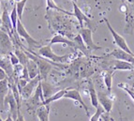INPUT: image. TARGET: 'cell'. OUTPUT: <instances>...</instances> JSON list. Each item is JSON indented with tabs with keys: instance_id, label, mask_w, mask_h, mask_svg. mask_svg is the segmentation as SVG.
<instances>
[{
	"instance_id": "1",
	"label": "cell",
	"mask_w": 134,
	"mask_h": 121,
	"mask_svg": "<svg viewBox=\"0 0 134 121\" xmlns=\"http://www.w3.org/2000/svg\"><path fill=\"white\" fill-rule=\"evenodd\" d=\"M38 56H42L44 58H47L49 60L53 61V62L55 63H65L66 61L69 59V54H66V56H58V54H54L53 50H52V45L48 44L45 45V46H41V47L38 49Z\"/></svg>"
},
{
	"instance_id": "2",
	"label": "cell",
	"mask_w": 134,
	"mask_h": 121,
	"mask_svg": "<svg viewBox=\"0 0 134 121\" xmlns=\"http://www.w3.org/2000/svg\"><path fill=\"white\" fill-rule=\"evenodd\" d=\"M17 33H18L19 37L24 38L25 40H26L27 44H28L29 51H32L34 48H37V47L40 48V42L37 41L35 38H33L30 35H29V33L26 31V29H25V27L24 26V25L22 24V20H20V19H19L18 25H17Z\"/></svg>"
},
{
	"instance_id": "3",
	"label": "cell",
	"mask_w": 134,
	"mask_h": 121,
	"mask_svg": "<svg viewBox=\"0 0 134 121\" xmlns=\"http://www.w3.org/2000/svg\"><path fill=\"white\" fill-rule=\"evenodd\" d=\"M104 21H105L106 25H107L108 29L110 30L111 34L113 35V38H114V43H115V44L118 46V48L124 50V51H126L127 53H129V54H134L133 53L131 52V50L130 49V47H129V45H127L126 40L123 38V37L121 36V35H119V34L117 33V32H116L115 30L114 29V28H113V26L111 25V24H110L109 20L105 18V19H104Z\"/></svg>"
},
{
	"instance_id": "4",
	"label": "cell",
	"mask_w": 134,
	"mask_h": 121,
	"mask_svg": "<svg viewBox=\"0 0 134 121\" xmlns=\"http://www.w3.org/2000/svg\"><path fill=\"white\" fill-rule=\"evenodd\" d=\"M7 104H9V114L12 117V118H13L14 120H16L17 117H18L19 112H20L21 110L19 109V106H18V104H17V101H16L15 98H14L13 93H12L11 89H9V93H8V95L6 96V98H5L4 105H7ZM3 109H4V107H3Z\"/></svg>"
},
{
	"instance_id": "5",
	"label": "cell",
	"mask_w": 134,
	"mask_h": 121,
	"mask_svg": "<svg viewBox=\"0 0 134 121\" xmlns=\"http://www.w3.org/2000/svg\"><path fill=\"white\" fill-rule=\"evenodd\" d=\"M80 34L82 38H83V41H85L86 47L90 51H95V50H100L102 47L96 45V43L93 41V38H92V30L90 28H81Z\"/></svg>"
},
{
	"instance_id": "6",
	"label": "cell",
	"mask_w": 134,
	"mask_h": 121,
	"mask_svg": "<svg viewBox=\"0 0 134 121\" xmlns=\"http://www.w3.org/2000/svg\"><path fill=\"white\" fill-rule=\"evenodd\" d=\"M41 80H42L41 76L38 75L36 78L31 79V80L29 81L28 84H27L25 87L22 89V91L20 92L21 95H22V98H24V99H25V100H28L29 98L32 96L34 90H36L37 86H38V85L40 84V82Z\"/></svg>"
},
{
	"instance_id": "7",
	"label": "cell",
	"mask_w": 134,
	"mask_h": 121,
	"mask_svg": "<svg viewBox=\"0 0 134 121\" xmlns=\"http://www.w3.org/2000/svg\"><path fill=\"white\" fill-rule=\"evenodd\" d=\"M9 35L6 31L1 29V54H6L12 53V50L14 49L13 41L9 38Z\"/></svg>"
},
{
	"instance_id": "8",
	"label": "cell",
	"mask_w": 134,
	"mask_h": 121,
	"mask_svg": "<svg viewBox=\"0 0 134 121\" xmlns=\"http://www.w3.org/2000/svg\"><path fill=\"white\" fill-rule=\"evenodd\" d=\"M64 98H66V99L73 100V101H78L81 105L83 107L85 113H86L87 117L89 116V111H88V108H87V106L85 105V101H83V98H82V96H81V94H80V92H79L78 90H76V89H68L67 93L65 94Z\"/></svg>"
},
{
	"instance_id": "9",
	"label": "cell",
	"mask_w": 134,
	"mask_h": 121,
	"mask_svg": "<svg viewBox=\"0 0 134 121\" xmlns=\"http://www.w3.org/2000/svg\"><path fill=\"white\" fill-rule=\"evenodd\" d=\"M1 24L2 27H6V32L9 34V36L11 37V34L14 33L13 30V25H12V23H11L10 15H9L8 13V10L6 8H4L2 12V15H1Z\"/></svg>"
},
{
	"instance_id": "10",
	"label": "cell",
	"mask_w": 134,
	"mask_h": 121,
	"mask_svg": "<svg viewBox=\"0 0 134 121\" xmlns=\"http://www.w3.org/2000/svg\"><path fill=\"white\" fill-rule=\"evenodd\" d=\"M107 56H114L115 59H119V60H124V61H127V62L131 63L132 59L134 57V54H130L129 53H127L124 50L120 49H114L112 53H110Z\"/></svg>"
},
{
	"instance_id": "11",
	"label": "cell",
	"mask_w": 134,
	"mask_h": 121,
	"mask_svg": "<svg viewBox=\"0 0 134 121\" xmlns=\"http://www.w3.org/2000/svg\"><path fill=\"white\" fill-rule=\"evenodd\" d=\"M73 3V13L74 16L77 18L79 24L81 25V28H83V23H87V24H90L91 23V19L88 18L86 15L83 12V10L78 7V5L76 4V2H72Z\"/></svg>"
},
{
	"instance_id": "12",
	"label": "cell",
	"mask_w": 134,
	"mask_h": 121,
	"mask_svg": "<svg viewBox=\"0 0 134 121\" xmlns=\"http://www.w3.org/2000/svg\"><path fill=\"white\" fill-rule=\"evenodd\" d=\"M98 97L99 104L104 108L106 113L110 114L113 109V101L110 99V97L108 95H106L105 93H102V92H98Z\"/></svg>"
},
{
	"instance_id": "13",
	"label": "cell",
	"mask_w": 134,
	"mask_h": 121,
	"mask_svg": "<svg viewBox=\"0 0 134 121\" xmlns=\"http://www.w3.org/2000/svg\"><path fill=\"white\" fill-rule=\"evenodd\" d=\"M56 43H62V44H66V45H68V46H70V47L76 48V45H75V42H74L73 40H69L68 38L62 36L60 34H55V35L50 40V43H49L50 45H54V44H56Z\"/></svg>"
},
{
	"instance_id": "14",
	"label": "cell",
	"mask_w": 134,
	"mask_h": 121,
	"mask_svg": "<svg viewBox=\"0 0 134 121\" xmlns=\"http://www.w3.org/2000/svg\"><path fill=\"white\" fill-rule=\"evenodd\" d=\"M113 68L114 70H132L134 69L133 64L130 62L124 60H119L116 59L113 62Z\"/></svg>"
},
{
	"instance_id": "15",
	"label": "cell",
	"mask_w": 134,
	"mask_h": 121,
	"mask_svg": "<svg viewBox=\"0 0 134 121\" xmlns=\"http://www.w3.org/2000/svg\"><path fill=\"white\" fill-rule=\"evenodd\" d=\"M1 69L6 72V73L8 74V76L9 77H12L14 74V66L12 65V63H11L10 59L7 58V56H5V57H1Z\"/></svg>"
},
{
	"instance_id": "16",
	"label": "cell",
	"mask_w": 134,
	"mask_h": 121,
	"mask_svg": "<svg viewBox=\"0 0 134 121\" xmlns=\"http://www.w3.org/2000/svg\"><path fill=\"white\" fill-rule=\"evenodd\" d=\"M26 68H27V70H28L30 79L36 78L37 76L40 75V69H38V66L33 59L29 58L28 62H27V64H26Z\"/></svg>"
},
{
	"instance_id": "17",
	"label": "cell",
	"mask_w": 134,
	"mask_h": 121,
	"mask_svg": "<svg viewBox=\"0 0 134 121\" xmlns=\"http://www.w3.org/2000/svg\"><path fill=\"white\" fill-rule=\"evenodd\" d=\"M9 87L10 86H9V78L0 81V95H1V108L2 109L4 107L5 98H6V96H7L9 91Z\"/></svg>"
},
{
	"instance_id": "18",
	"label": "cell",
	"mask_w": 134,
	"mask_h": 121,
	"mask_svg": "<svg viewBox=\"0 0 134 121\" xmlns=\"http://www.w3.org/2000/svg\"><path fill=\"white\" fill-rule=\"evenodd\" d=\"M41 85H42V90H43V95H44L45 100L50 98L51 96L56 93V88L54 87L50 83L46 82V80H41Z\"/></svg>"
},
{
	"instance_id": "19",
	"label": "cell",
	"mask_w": 134,
	"mask_h": 121,
	"mask_svg": "<svg viewBox=\"0 0 134 121\" xmlns=\"http://www.w3.org/2000/svg\"><path fill=\"white\" fill-rule=\"evenodd\" d=\"M88 92H89V96H90V100H91L92 105L97 109L99 106V101H98V93H97L96 89L94 88V85H93V84L91 82L89 83V86H88Z\"/></svg>"
},
{
	"instance_id": "20",
	"label": "cell",
	"mask_w": 134,
	"mask_h": 121,
	"mask_svg": "<svg viewBox=\"0 0 134 121\" xmlns=\"http://www.w3.org/2000/svg\"><path fill=\"white\" fill-rule=\"evenodd\" d=\"M37 117L40 121H49V105H41L37 110Z\"/></svg>"
},
{
	"instance_id": "21",
	"label": "cell",
	"mask_w": 134,
	"mask_h": 121,
	"mask_svg": "<svg viewBox=\"0 0 134 121\" xmlns=\"http://www.w3.org/2000/svg\"><path fill=\"white\" fill-rule=\"evenodd\" d=\"M67 91H68V89H62V90L57 91L56 93H54L53 96H51L50 98L45 100V101L43 102V105H49L50 103L53 102V101H58V100L64 98V96H65V94L67 93Z\"/></svg>"
},
{
	"instance_id": "22",
	"label": "cell",
	"mask_w": 134,
	"mask_h": 121,
	"mask_svg": "<svg viewBox=\"0 0 134 121\" xmlns=\"http://www.w3.org/2000/svg\"><path fill=\"white\" fill-rule=\"evenodd\" d=\"M47 6H46V11H48L49 9H55V10L59 11V12H63V13L67 14V15L74 16L73 12H69V11L65 10V9H61L60 7H58V5H56V3L54 2V0H46Z\"/></svg>"
},
{
	"instance_id": "23",
	"label": "cell",
	"mask_w": 134,
	"mask_h": 121,
	"mask_svg": "<svg viewBox=\"0 0 134 121\" xmlns=\"http://www.w3.org/2000/svg\"><path fill=\"white\" fill-rule=\"evenodd\" d=\"M114 70H108V72H104L103 78H104V83H105L106 87H107L108 92H111L113 86V76H114Z\"/></svg>"
},
{
	"instance_id": "24",
	"label": "cell",
	"mask_w": 134,
	"mask_h": 121,
	"mask_svg": "<svg viewBox=\"0 0 134 121\" xmlns=\"http://www.w3.org/2000/svg\"><path fill=\"white\" fill-rule=\"evenodd\" d=\"M73 41L75 42V45H76L77 49L81 50L85 54H87V49H88V48L86 47V45H85L82 36H81V34L77 35V36L73 38Z\"/></svg>"
},
{
	"instance_id": "25",
	"label": "cell",
	"mask_w": 134,
	"mask_h": 121,
	"mask_svg": "<svg viewBox=\"0 0 134 121\" xmlns=\"http://www.w3.org/2000/svg\"><path fill=\"white\" fill-rule=\"evenodd\" d=\"M26 2H27V0H20V1H18V2H16V4H15L16 9H17V12H18L19 19H20V20H22V18H23V13H24V9H25Z\"/></svg>"
},
{
	"instance_id": "26",
	"label": "cell",
	"mask_w": 134,
	"mask_h": 121,
	"mask_svg": "<svg viewBox=\"0 0 134 121\" xmlns=\"http://www.w3.org/2000/svg\"><path fill=\"white\" fill-rule=\"evenodd\" d=\"M105 113V110H104V108L99 104L98 108H97V111L91 117H90V121H99V118H101V116L102 114Z\"/></svg>"
},
{
	"instance_id": "27",
	"label": "cell",
	"mask_w": 134,
	"mask_h": 121,
	"mask_svg": "<svg viewBox=\"0 0 134 121\" xmlns=\"http://www.w3.org/2000/svg\"><path fill=\"white\" fill-rule=\"evenodd\" d=\"M118 87H120V88H122L123 90H125V91L127 92V94H129L130 96V98H131V99L134 101V91H133V90L127 87V86L125 85V84H119V85H118Z\"/></svg>"
},
{
	"instance_id": "28",
	"label": "cell",
	"mask_w": 134,
	"mask_h": 121,
	"mask_svg": "<svg viewBox=\"0 0 134 121\" xmlns=\"http://www.w3.org/2000/svg\"><path fill=\"white\" fill-rule=\"evenodd\" d=\"M9 59H10L11 63H12V65L13 66H16V65H18V64H20V60H19L18 56H16L15 54H13V53H10V54H9Z\"/></svg>"
},
{
	"instance_id": "29",
	"label": "cell",
	"mask_w": 134,
	"mask_h": 121,
	"mask_svg": "<svg viewBox=\"0 0 134 121\" xmlns=\"http://www.w3.org/2000/svg\"><path fill=\"white\" fill-rule=\"evenodd\" d=\"M8 78H9L8 74L6 73V72H5L3 69H1V70H0V81L5 80V79H8Z\"/></svg>"
},
{
	"instance_id": "30",
	"label": "cell",
	"mask_w": 134,
	"mask_h": 121,
	"mask_svg": "<svg viewBox=\"0 0 134 121\" xmlns=\"http://www.w3.org/2000/svg\"><path fill=\"white\" fill-rule=\"evenodd\" d=\"M101 118L103 119V121H113V119L109 117V114L105 112V114H102L101 116Z\"/></svg>"
},
{
	"instance_id": "31",
	"label": "cell",
	"mask_w": 134,
	"mask_h": 121,
	"mask_svg": "<svg viewBox=\"0 0 134 121\" xmlns=\"http://www.w3.org/2000/svg\"><path fill=\"white\" fill-rule=\"evenodd\" d=\"M15 121H25V118H24V117H23V114H21V111L19 112L18 117H17V119H16Z\"/></svg>"
},
{
	"instance_id": "32",
	"label": "cell",
	"mask_w": 134,
	"mask_h": 121,
	"mask_svg": "<svg viewBox=\"0 0 134 121\" xmlns=\"http://www.w3.org/2000/svg\"><path fill=\"white\" fill-rule=\"evenodd\" d=\"M5 121H15V120H14V119L12 118V117H11L10 114H9V116H8L7 119H6V120H5Z\"/></svg>"
},
{
	"instance_id": "33",
	"label": "cell",
	"mask_w": 134,
	"mask_h": 121,
	"mask_svg": "<svg viewBox=\"0 0 134 121\" xmlns=\"http://www.w3.org/2000/svg\"><path fill=\"white\" fill-rule=\"evenodd\" d=\"M131 63L134 65V57H133V59H132V61H131Z\"/></svg>"
},
{
	"instance_id": "34",
	"label": "cell",
	"mask_w": 134,
	"mask_h": 121,
	"mask_svg": "<svg viewBox=\"0 0 134 121\" xmlns=\"http://www.w3.org/2000/svg\"><path fill=\"white\" fill-rule=\"evenodd\" d=\"M72 2H77V0H71Z\"/></svg>"
},
{
	"instance_id": "35",
	"label": "cell",
	"mask_w": 134,
	"mask_h": 121,
	"mask_svg": "<svg viewBox=\"0 0 134 121\" xmlns=\"http://www.w3.org/2000/svg\"><path fill=\"white\" fill-rule=\"evenodd\" d=\"M15 1H16V2H18V1H20V0H15Z\"/></svg>"
},
{
	"instance_id": "36",
	"label": "cell",
	"mask_w": 134,
	"mask_h": 121,
	"mask_svg": "<svg viewBox=\"0 0 134 121\" xmlns=\"http://www.w3.org/2000/svg\"><path fill=\"white\" fill-rule=\"evenodd\" d=\"M132 90H133V91H134V88H132Z\"/></svg>"
}]
</instances>
